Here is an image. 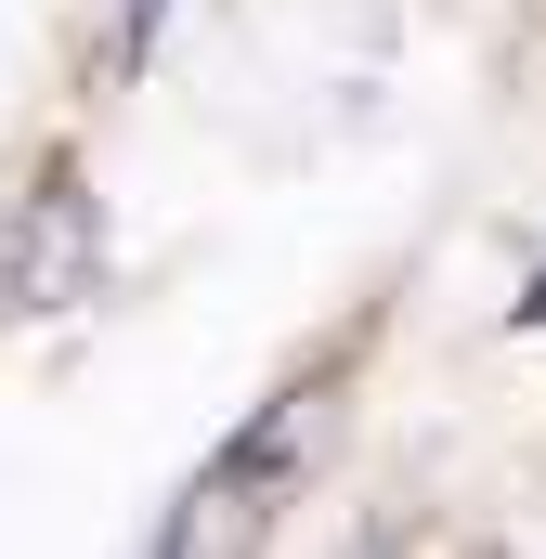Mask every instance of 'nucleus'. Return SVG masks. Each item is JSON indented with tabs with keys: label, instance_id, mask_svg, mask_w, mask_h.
<instances>
[{
	"label": "nucleus",
	"instance_id": "obj_1",
	"mask_svg": "<svg viewBox=\"0 0 546 559\" xmlns=\"http://www.w3.org/2000/svg\"><path fill=\"white\" fill-rule=\"evenodd\" d=\"M325 429H339V391H325V378H312V391H286V417L235 429V442H222V468L156 521V547H248L273 508L299 495V468H312V442H325Z\"/></svg>",
	"mask_w": 546,
	"mask_h": 559
},
{
	"label": "nucleus",
	"instance_id": "obj_2",
	"mask_svg": "<svg viewBox=\"0 0 546 559\" xmlns=\"http://www.w3.org/2000/svg\"><path fill=\"white\" fill-rule=\"evenodd\" d=\"M92 274H105V209H92V182L52 169L0 235V312H66V299H92Z\"/></svg>",
	"mask_w": 546,
	"mask_h": 559
},
{
	"label": "nucleus",
	"instance_id": "obj_3",
	"mask_svg": "<svg viewBox=\"0 0 546 559\" xmlns=\"http://www.w3.org/2000/svg\"><path fill=\"white\" fill-rule=\"evenodd\" d=\"M156 13H169V0H131V13H118V66H143V39H156Z\"/></svg>",
	"mask_w": 546,
	"mask_h": 559
},
{
	"label": "nucleus",
	"instance_id": "obj_4",
	"mask_svg": "<svg viewBox=\"0 0 546 559\" xmlns=\"http://www.w3.org/2000/svg\"><path fill=\"white\" fill-rule=\"evenodd\" d=\"M521 325H546V274H534V299H521Z\"/></svg>",
	"mask_w": 546,
	"mask_h": 559
}]
</instances>
